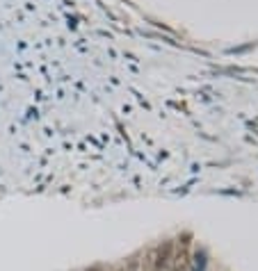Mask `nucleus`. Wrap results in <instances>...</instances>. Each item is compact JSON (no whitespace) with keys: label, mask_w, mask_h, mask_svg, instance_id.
I'll use <instances>...</instances> for the list:
<instances>
[{"label":"nucleus","mask_w":258,"mask_h":271,"mask_svg":"<svg viewBox=\"0 0 258 271\" xmlns=\"http://www.w3.org/2000/svg\"><path fill=\"white\" fill-rule=\"evenodd\" d=\"M187 264H190V253H187V242L183 240L176 253H171V271H185Z\"/></svg>","instance_id":"1"},{"label":"nucleus","mask_w":258,"mask_h":271,"mask_svg":"<svg viewBox=\"0 0 258 271\" xmlns=\"http://www.w3.org/2000/svg\"><path fill=\"white\" fill-rule=\"evenodd\" d=\"M124 271H142V260L140 258H133V260L124 266Z\"/></svg>","instance_id":"2"},{"label":"nucleus","mask_w":258,"mask_h":271,"mask_svg":"<svg viewBox=\"0 0 258 271\" xmlns=\"http://www.w3.org/2000/svg\"><path fill=\"white\" fill-rule=\"evenodd\" d=\"M119 271H124V269H119Z\"/></svg>","instance_id":"3"}]
</instances>
